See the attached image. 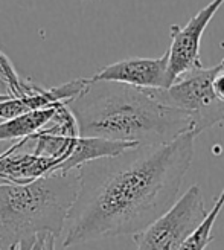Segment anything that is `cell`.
<instances>
[{"label": "cell", "instance_id": "52a82bcc", "mask_svg": "<svg viewBox=\"0 0 224 250\" xmlns=\"http://www.w3.org/2000/svg\"><path fill=\"white\" fill-rule=\"evenodd\" d=\"M93 81L127 84L142 90H160L171 85L168 77V52L159 58L133 57L116 61L98 70Z\"/></svg>", "mask_w": 224, "mask_h": 250}, {"label": "cell", "instance_id": "5b68a950", "mask_svg": "<svg viewBox=\"0 0 224 250\" xmlns=\"http://www.w3.org/2000/svg\"><path fill=\"white\" fill-rule=\"evenodd\" d=\"M203 191L192 185L163 215L133 235L138 250H179L206 218Z\"/></svg>", "mask_w": 224, "mask_h": 250}, {"label": "cell", "instance_id": "e0dca14e", "mask_svg": "<svg viewBox=\"0 0 224 250\" xmlns=\"http://www.w3.org/2000/svg\"><path fill=\"white\" fill-rule=\"evenodd\" d=\"M3 154V151H2V149H0V156H2Z\"/></svg>", "mask_w": 224, "mask_h": 250}, {"label": "cell", "instance_id": "6da1fadb", "mask_svg": "<svg viewBox=\"0 0 224 250\" xmlns=\"http://www.w3.org/2000/svg\"><path fill=\"white\" fill-rule=\"evenodd\" d=\"M195 136L136 146L77 169L78 191L64 223L63 247L134 235L176 203L194 159Z\"/></svg>", "mask_w": 224, "mask_h": 250}, {"label": "cell", "instance_id": "3957f363", "mask_svg": "<svg viewBox=\"0 0 224 250\" xmlns=\"http://www.w3.org/2000/svg\"><path fill=\"white\" fill-rule=\"evenodd\" d=\"M78 172H52L26 185L0 183V250L31 247L37 235L63 233Z\"/></svg>", "mask_w": 224, "mask_h": 250}, {"label": "cell", "instance_id": "9c48e42d", "mask_svg": "<svg viewBox=\"0 0 224 250\" xmlns=\"http://www.w3.org/2000/svg\"><path fill=\"white\" fill-rule=\"evenodd\" d=\"M58 164V160L9 146L0 156V179L5 183L26 185L47 174H52Z\"/></svg>", "mask_w": 224, "mask_h": 250}, {"label": "cell", "instance_id": "30bf717a", "mask_svg": "<svg viewBox=\"0 0 224 250\" xmlns=\"http://www.w3.org/2000/svg\"><path fill=\"white\" fill-rule=\"evenodd\" d=\"M136 146L138 145L131 142L105 141V139H98V137H78L72 149V154L63 164H60L54 169V172L77 171L78 168L89 164L92 160L102 159V157H113Z\"/></svg>", "mask_w": 224, "mask_h": 250}, {"label": "cell", "instance_id": "7a4b0ae2", "mask_svg": "<svg viewBox=\"0 0 224 250\" xmlns=\"http://www.w3.org/2000/svg\"><path fill=\"white\" fill-rule=\"evenodd\" d=\"M66 105L77 122L80 137L156 146L192 133V122L183 111L162 104L153 90L121 83L89 78Z\"/></svg>", "mask_w": 224, "mask_h": 250}, {"label": "cell", "instance_id": "4fadbf2b", "mask_svg": "<svg viewBox=\"0 0 224 250\" xmlns=\"http://www.w3.org/2000/svg\"><path fill=\"white\" fill-rule=\"evenodd\" d=\"M0 81L5 83L8 95H11L12 98H20L28 95L37 87V84L20 78L14 64H12L11 60L2 51H0Z\"/></svg>", "mask_w": 224, "mask_h": 250}, {"label": "cell", "instance_id": "277c9868", "mask_svg": "<svg viewBox=\"0 0 224 250\" xmlns=\"http://www.w3.org/2000/svg\"><path fill=\"white\" fill-rule=\"evenodd\" d=\"M215 72L217 66H203L183 75L166 89L153 90L162 104L183 111L191 119L195 137L224 122V103L215 96L212 89Z\"/></svg>", "mask_w": 224, "mask_h": 250}, {"label": "cell", "instance_id": "9a60e30c", "mask_svg": "<svg viewBox=\"0 0 224 250\" xmlns=\"http://www.w3.org/2000/svg\"><path fill=\"white\" fill-rule=\"evenodd\" d=\"M9 98H11V95H8V93H0V103L6 101V99H9Z\"/></svg>", "mask_w": 224, "mask_h": 250}, {"label": "cell", "instance_id": "2e32d148", "mask_svg": "<svg viewBox=\"0 0 224 250\" xmlns=\"http://www.w3.org/2000/svg\"><path fill=\"white\" fill-rule=\"evenodd\" d=\"M32 247V246H31ZM31 247H28V246H20V247H17V249H12V250H29Z\"/></svg>", "mask_w": 224, "mask_h": 250}, {"label": "cell", "instance_id": "ba28073f", "mask_svg": "<svg viewBox=\"0 0 224 250\" xmlns=\"http://www.w3.org/2000/svg\"><path fill=\"white\" fill-rule=\"evenodd\" d=\"M85 84L87 78H78L57 87H51V89H43L37 85L31 93L20 98L11 96L6 101L0 103V121L12 119L40 108L54 107L60 103H67L84 89Z\"/></svg>", "mask_w": 224, "mask_h": 250}, {"label": "cell", "instance_id": "7c38bea8", "mask_svg": "<svg viewBox=\"0 0 224 250\" xmlns=\"http://www.w3.org/2000/svg\"><path fill=\"white\" fill-rule=\"evenodd\" d=\"M224 208V188L220 192V195L215 198V203L207 212L206 218L202 221V224L195 229V232L186 240L179 250H206V247L214 241L212 238V229L215 226V221L220 215V212Z\"/></svg>", "mask_w": 224, "mask_h": 250}, {"label": "cell", "instance_id": "5bb4252c", "mask_svg": "<svg viewBox=\"0 0 224 250\" xmlns=\"http://www.w3.org/2000/svg\"><path fill=\"white\" fill-rule=\"evenodd\" d=\"M212 89L215 96L224 103V58L220 64H217V72L212 78Z\"/></svg>", "mask_w": 224, "mask_h": 250}, {"label": "cell", "instance_id": "8fae6325", "mask_svg": "<svg viewBox=\"0 0 224 250\" xmlns=\"http://www.w3.org/2000/svg\"><path fill=\"white\" fill-rule=\"evenodd\" d=\"M57 105L29 111V113L16 116L12 119L0 121V142L17 141V139L21 141L26 139V137H31L35 133H39L47 124V121L54 116Z\"/></svg>", "mask_w": 224, "mask_h": 250}, {"label": "cell", "instance_id": "8992f818", "mask_svg": "<svg viewBox=\"0 0 224 250\" xmlns=\"http://www.w3.org/2000/svg\"><path fill=\"white\" fill-rule=\"evenodd\" d=\"M224 5V0H212L204 8H202L189 21L180 26L172 24L169 28L171 34V46L168 49V77L172 84L183 75L192 70L202 69V37L207 28L210 20Z\"/></svg>", "mask_w": 224, "mask_h": 250}]
</instances>
